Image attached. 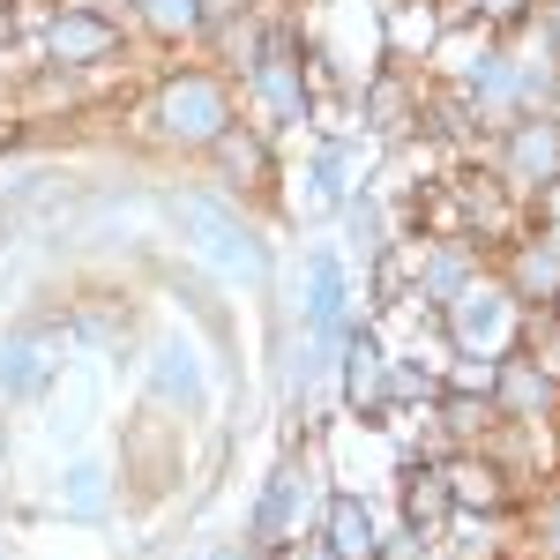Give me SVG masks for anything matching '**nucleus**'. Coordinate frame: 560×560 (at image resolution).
<instances>
[{
	"label": "nucleus",
	"instance_id": "f257e3e1",
	"mask_svg": "<svg viewBox=\"0 0 560 560\" xmlns=\"http://www.w3.org/2000/svg\"><path fill=\"white\" fill-rule=\"evenodd\" d=\"M232 120H240V90H232V75L210 68V60H173V68H158L150 90H142V105H135V128L150 135L158 150H173V158H202Z\"/></svg>",
	"mask_w": 560,
	"mask_h": 560
},
{
	"label": "nucleus",
	"instance_id": "f03ea898",
	"mask_svg": "<svg viewBox=\"0 0 560 560\" xmlns=\"http://www.w3.org/2000/svg\"><path fill=\"white\" fill-rule=\"evenodd\" d=\"M433 329H441L448 359H501V351L523 345V306L509 300V284L493 269H478L471 284L433 314Z\"/></svg>",
	"mask_w": 560,
	"mask_h": 560
},
{
	"label": "nucleus",
	"instance_id": "7ed1b4c3",
	"mask_svg": "<svg viewBox=\"0 0 560 560\" xmlns=\"http://www.w3.org/2000/svg\"><path fill=\"white\" fill-rule=\"evenodd\" d=\"M240 105H247V120L269 135L300 128L306 113H314V90H306V52H300V31L292 23H277V38L261 45V60L240 75Z\"/></svg>",
	"mask_w": 560,
	"mask_h": 560
},
{
	"label": "nucleus",
	"instance_id": "20e7f679",
	"mask_svg": "<svg viewBox=\"0 0 560 560\" xmlns=\"http://www.w3.org/2000/svg\"><path fill=\"white\" fill-rule=\"evenodd\" d=\"M173 210H179V232L202 247V261H210L217 277L269 284V240L240 217V202H224V195H179Z\"/></svg>",
	"mask_w": 560,
	"mask_h": 560
},
{
	"label": "nucleus",
	"instance_id": "39448f33",
	"mask_svg": "<svg viewBox=\"0 0 560 560\" xmlns=\"http://www.w3.org/2000/svg\"><path fill=\"white\" fill-rule=\"evenodd\" d=\"M128 60V23L120 15H97V8H75V0H52L38 23V68H60V75H97Z\"/></svg>",
	"mask_w": 560,
	"mask_h": 560
},
{
	"label": "nucleus",
	"instance_id": "423d86ee",
	"mask_svg": "<svg viewBox=\"0 0 560 560\" xmlns=\"http://www.w3.org/2000/svg\"><path fill=\"white\" fill-rule=\"evenodd\" d=\"M68 366V322H8L0 329V404H31Z\"/></svg>",
	"mask_w": 560,
	"mask_h": 560
},
{
	"label": "nucleus",
	"instance_id": "0eeeda50",
	"mask_svg": "<svg viewBox=\"0 0 560 560\" xmlns=\"http://www.w3.org/2000/svg\"><path fill=\"white\" fill-rule=\"evenodd\" d=\"M486 269L509 284V300H516L523 314H553V300H560V232L553 224H523L516 240H501V247L486 255Z\"/></svg>",
	"mask_w": 560,
	"mask_h": 560
},
{
	"label": "nucleus",
	"instance_id": "6e6552de",
	"mask_svg": "<svg viewBox=\"0 0 560 560\" xmlns=\"http://www.w3.org/2000/svg\"><path fill=\"white\" fill-rule=\"evenodd\" d=\"M493 179L516 187L523 202L538 187H553L560 179V113H516L509 128L493 135Z\"/></svg>",
	"mask_w": 560,
	"mask_h": 560
},
{
	"label": "nucleus",
	"instance_id": "1a4fd4ad",
	"mask_svg": "<svg viewBox=\"0 0 560 560\" xmlns=\"http://www.w3.org/2000/svg\"><path fill=\"white\" fill-rule=\"evenodd\" d=\"M202 158H210L217 195H224V202H261V195L277 187V135L255 128V120H232Z\"/></svg>",
	"mask_w": 560,
	"mask_h": 560
},
{
	"label": "nucleus",
	"instance_id": "9d476101",
	"mask_svg": "<svg viewBox=\"0 0 560 560\" xmlns=\"http://www.w3.org/2000/svg\"><path fill=\"white\" fill-rule=\"evenodd\" d=\"M433 471H441V486H448V509H478V516H509L523 501L516 471L486 448V441H471V448H441L433 456Z\"/></svg>",
	"mask_w": 560,
	"mask_h": 560
},
{
	"label": "nucleus",
	"instance_id": "9b49d317",
	"mask_svg": "<svg viewBox=\"0 0 560 560\" xmlns=\"http://www.w3.org/2000/svg\"><path fill=\"white\" fill-rule=\"evenodd\" d=\"M337 382H345V404L366 419V427H388L396 411V382H388V351L366 322H351L345 345H337Z\"/></svg>",
	"mask_w": 560,
	"mask_h": 560
},
{
	"label": "nucleus",
	"instance_id": "f8f14e48",
	"mask_svg": "<svg viewBox=\"0 0 560 560\" xmlns=\"http://www.w3.org/2000/svg\"><path fill=\"white\" fill-rule=\"evenodd\" d=\"M493 411H501L509 427H553L560 419V382L523 345L501 351V366H493Z\"/></svg>",
	"mask_w": 560,
	"mask_h": 560
},
{
	"label": "nucleus",
	"instance_id": "ddd939ff",
	"mask_svg": "<svg viewBox=\"0 0 560 560\" xmlns=\"http://www.w3.org/2000/svg\"><path fill=\"white\" fill-rule=\"evenodd\" d=\"M306 464L300 456H284L277 471L261 478V493H255V509H247V538H255L261 553H284L292 538H300V516H306Z\"/></svg>",
	"mask_w": 560,
	"mask_h": 560
},
{
	"label": "nucleus",
	"instance_id": "4468645a",
	"mask_svg": "<svg viewBox=\"0 0 560 560\" xmlns=\"http://www.w3.org/2000/svg\"><path fill=\"white\" fill-rule=\"evenodd\" d=\"M351 329V277L337 247H314L306 255V292H300V337H322V345H345Z\"/></svg>",
	"mask_w": 560,
	"mask_h": 560
},
{
	"label": "nucleus",
	"instance_id": "2eb2a0df",
	"mask_svg": "<svg viewBox=\"0 0 560 560\" xmlns=\"http://www.w3.org/2000/svg\"><path fill=\"white\" fill-rule=\"evenodd\" d=\"M306 560H382V523H374V509H366L351 486H337V493L322 501V516H314V553Z\"/></svg>",
	"mask_w": 560,
	"mask_h": 560
},
{
	"label": "nucleus",
	"instance_id": "dca6fc26",
	"mask_svg": "<svg viewBox=\"0 0 560 560\" xmlns=\"http://www.w3.org/2000/svg\"><path fill=\"white\" fill-rule=\"evenodd\" d=\"M359 113H366L382 135H404L419 113H427V90H419V75H411L404 60H388V68H374V75H366V90H359Z\"/></svg>",
	"mask_w": 560,
	"mask_h": 560
},
{
	"label": "nucleus",
	"instance_id": "f3484780",
	"mask_svg": "<svg viewBox=\"0 0 560 560\" xmlns=\"http://www.w3.org/2000/svg\"><path fill=\"white\" fill-rule=\"evenodd\" d=\"M202 359H195V345L187 337H165V345L150 351V396L158 404H179V411H202Z\"/></svg>",
	"mask_w": 560,
	"mask_h": 560
},
{
	"label": "nucleus",
	"instance_id": "a211bd4d",
	"mask_svg": "<svg viewBox=\"0 0 560 560\" xmlns=\"http://www.w3.org/2000/svg\"><path fill=\"white\" fill-rule=\"evenodd\" d=\"M433 419H441V448H471L486 433L501 427V411H493V396L486 388H433Z\"/></svg>",
	"mask_w": 560,
	"mask_h": 560
},
{
	"label": "nucleus",
	"instance_id": "6ab92c4d",
	"mask_svg": "<svg viewBox=\"0 0 560 560\" xmlns=\"http://www.w3.org/2000/svg\"><path fill=\"white\" fill-rule=\"evenodd\" d=\"M128 15L150 31L158 45H195V38H210V0H128Z\"/></svg>",
	"mask_w": 560,
	"mask_h": 560
},
{
	"label": "nucleus",
	"instance_id": "aec40b11",
	"mask_svg": "<svg viewBox=\"0 0 560 560\" xmlns=\"http://www.w3.org/2000/svg\"><path fill=\"white\" fill-rule=\"evenodd\" d=\"M113 501H120V478L105 471L97 456H83V464H68V478H60V516L97 523V516H113Z\"/></svg>",
	"mask_w": 560,
	"mask_h": 560
},
{
	"label": "nucleus",
	"instance_id": "412c9836",
	"mask_svg": "<svg viewBox=\"0 0 560 560\" xmlns=\"http://www.w3.org/2000/svg\"><path fill=\"white\" fill-rule=\"evenodd\" d=\"M516 523H523V553L530 560H560V471L538 478L516 501Z\"/></svg>",
	"mask_w": 560,
	"mask_h": 560
},
{
	"label": "nucleus",
	"instance_id": "4be33fe9",
	"mask_svg": "<svg viewBox=\"0 0 560 560\" xmlns=\"http://www.w3.org/2000/svg\"><path fill=\"white\" fill-rule=\"evenodd\" d=\"M441 523H448V486H441L433 464H411V471H404V530L441 538Z\"/></svg>",
	"mask_w": 560,
	"mask_h": 560
},
{
	"label": "nucleus",
	"instance_id": "5701e85b",
	"mask_svg": "<svg viewBox=\"0 0 560 560\" xmlns=\"http://www.w3.org/2000/svg\"><path fill=\"white\" fill-rule=\"evenodd\" d=\"M433 38H441V15H433V8H419V0H396V8H388V45H396L388 60H411V52L427 60Z\"/></svg>",
	"mask_w": 560,
	"mask_h": 560
},
{
	"label": "nucleus",
	"instance_id": "b1692460",
	"mask_svg": "<svg viewBox=\"0 0 560 560\" xmlns=\"http://www.w3.org/2000/svg\"><path fill=\"white\" fill-rule=\"evenodd\" d=\"M456 15H471L493 38H509V31H523V23L538 15V0H456Z\"/></svg>",
	"mask_w": 560,
	"mask_h": 560
},
{
	"label": "nucleus",
	"instance_id": "393cba45",
	"mask_svg": "<svg viewBox=\"0 0 560 560\" xmlns=\"http://www.w3.org/2000/svg\"><path fill=\"white\" fill-rule=\"evenodd\" d=\"M523 351L560 382V314H523Z\"/></svg>",
	"mask_w": 560,
	"mask_h": 560
},
{
	"label": "nucleus",
	"instance_id": "a878e982",
	"mask_svg": "<svg viewBox=\"0 0 560 560\" xmlns=\"http://www.w3.org/2000/svg\"><path fill=\"white\" fill-rule=\"evenodd\" d=\"M210 560H261V546H255V538H247V530H240V538H224V546H217Z\"/></svg>",
	"mask_w": 560,
	"mask_h": 560
},
{
	"label": "nucleus",
	"instance_id": "bb28decb",
	"mask_svg": "<svg viewBox=\"0 0 560 560\" xmlns=\"http://www.w3.org/2000/svg\"><path fill=\"white\" fill-rule=\"evenodd\" d=\"M8 15H15V0H0V31H8Z\"/></svg>",
	"mask_w": 560,
	"mask_h": 560
},
{
	"label": "nucleus",
	"instance_id": "cd10ccee",
	"mask_svg": "<svg viewBox=\"0 0 560 560\" xmlns=\"http://www.w3.org/2000/svg\"><path fill=\"white\" fill-rule=\"evenodd\" d=\"M501 560H530V553H501Z\"/></svg>",
	"mask_w": 560,
	"mask_h": 560
},
{
	"label": "nucleus",
	"instance_id": "c85d7f7f",
	"mask_svg": "<svg viewBox=\"0 0 560 560\" xmlns=\"http://www.w3.org/2000/svg\"><path fill=\"white\" fill-rule=\"evenodd\" d=\"M553 441H560V419H553Z\"/></svg>",
	"mask_w": 560,
	"mask_h": 560
}]
</instances>
